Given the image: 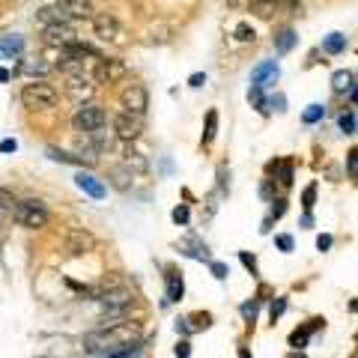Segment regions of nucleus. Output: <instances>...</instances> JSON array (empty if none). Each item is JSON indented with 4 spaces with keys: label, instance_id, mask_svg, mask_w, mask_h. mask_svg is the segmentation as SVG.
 <instances>
[{
    "label": "nucleus",
    "instance_id": "nucleus-1",
    "mask_svg": "<svg viewBox=\"0 0 358 358\" xmlns=\"http://www.w3.org/2000/svg\"><path fill=\"white\" fill-rule=\"evenodd\" d=\"M137 334H141V332H137V325L128 323V320L114 323V325H105V328H96V332H90L84 337V352L87 355H102V358H108V355L119 352V350H126L128 343H135Z\"/></svg>",
    "mask_w": 358,
    "mask_h": 358
},
{
    "label": "nucleus",
    "instance_id": "nucleus-2",
    "mask_svg": "<svg viewBox=\"0 0 358 358\" xmlns=\"http://www.w3.org/2000/svg\"><path fill=\"white\" fill-rule=\"evenodd\" d=\"M12 221L27 227V230H39L48 224V209L39 197H27V201H18L12 206Z\"/></svg>",
    "mask_w": 358,
    "mask_h": 358
},
{
    "label": "nucleus",
    "instance_id": "nucleus-3",
    "mask_svg": "<svg viewBox=\"0 0 358 358\" xmlns=\"http://www.w3.org/2000/svg\"><path fill=\"white\" fill-rule=\"evenodd\" d=\"M22 102L30 111H51L57 105V90L45 81H30L22 90Z\"/></svg>",
    "mask_w": 358,
    "mask_h": 358
},
{
    "label": "nucleus",
    "instance_id": "nucleus-4",
    "mask_svg": "<svg viewBox=\"0 0 358 358\" xmlns=\"http://www.w3.org/2000/svg\"><path fill=\"white\" fill-rule=\"evenodd\" d=\"M105 123H108L105 108L102 105H93V102L81 105L75 111V117H72V126L78 128V132H84V135H93V132H99V128H105Z\"/></svg>",
    "mask_w": 358,
    "mask_h": 358
},
{
    "label": "nucleus",
    "instance_id": "nucleus-5",
    "mask_svg": "<svg viewBox=\"0 0 358 358\" xmlns=\"http://www.w3.org/2000/svg\"><path fill=\"white\" fill-rule=\"evenodd\" d=\"M90 78H93L96 84H117L126 78V63L119 57H99Z\"/></svg>",
    "mask_w": 358,
    "mask_h": 358
},
{
    "label": "nucleus",
    "instance_id": "nucleus-6",
    "mask_svg": "<svg viewBox=\"0 0 358 358\" xmlns=\"http://www.w3.org/2000/svg\"><path fill=\"white\" fill-rule=\"evenodd\" d=\"M119 105H123V114H135L144 117L149 108V93L144 84H128L123 93H119Z\"/></svg>",
    "mask_w": 358,
    "mask_h": 358
},
{
    "label": "nucleus",
    "instance_id": "nucleus-7",
    "mask_svg": "<svg viewBox=\"0 0 358 358\" xmlns=\"http://www.w3.org/2000/svg\"><path fill=\"white\" fill-rule=\"evenodd\" d=\"M325 328V320L323 316H311L307 323H302V325H296L293 332H290V337H287V343H290V350L293 352H305V346L314 341V334L316 332H323Z\"/></svg>",
    "mask_w": 358,
    "mask_h": 358
},
{
    "label": "nucleus",
    "instance_id": "nucleus-8",
    "mask_svg": "<svg viewBox=\"0 0 358 358\" xmlns=\"http://www.w3.org/2000/svg\"><path fill=\"white\" fill-rule=\"evenodd\" d=\"M114 135L119 141H137L144 135V117H135V114H117L114 119Z\"/></svg>",
    "mask_w": 358,
    "mask_h": 358
},
{
    "label": "nucleus",
    "instance_id": "nucleus-9",
    "mask_svg": "<svg viewBox=\"0 0 358 358\" xmlns=\"http://www.w3.org/2000/svg\"><path fill=\"white\" fill-rule=\"evenodd\" d=\"M66 251L72 257H84L90 251H96V236L84 230V227H75V230H69V236H66Z\"/></svg>",
    "mask_w": 358,
    "mask_h": 358
},
{
    "label": "nucleus",
    "instance_id": "nucleus-10",
    "mask_svg": "<svg viewBox=\"0 0 358 358\" xmlns=\"http://www.w3.org/2000/svg\"><path fill=\"white\" fill-rule=\"evenodd\" d=\"M75 39H78V33L69 24H45V30H42V42L51 48H60V51H63L66 45H72Z\"/></svg>",
    "mask_w": 358,
    "mask_h": 358
},
{
    "label": "nucleus",
    "instance_id": "nucleus-11",
    "mask_svg": "<svg viewBox=\"0 0 358 358\" xmlns=\"http://www.w3.org/2000/svg\"><path fill=\"white\" fill-rule=\"evenodd\" d=\"M185 296V281L179 268H164V305H176Z\"/></svg>",
    "mask_w": 358,
    "mask_h": 358
},
{
    "label": "nucleus",
    "instance_id": "nucleus-12",
    "mask_svg": "<svg viewBox=\"0 0 358 358\" xmlns=\"http://www.w3.org/2000/svg\"><path fill=\"white\" fill-rule=\"evenodd\" d=\"M93 33L102 39V42H114L119 36V22L111 12H99V15H93Z\"/></svg>",
    "mask_w": 358,
    "mask_h": 358
},
{
    "label": "nucleus",
    "instance_id": "nucleus-13",
    "mask_svg": "<svg viewBox=\"0 0 358 358\" xmlns=\"http://www.w3.org/2000/svg\"><path fill=\"white\" fill-rule=\"evenodd\" d=\"M75 185L81 188L84 194L93 197V201H102V197H105V185L99 182V179L90 173V171H81V173H78V176H75Z\"/></svg>",
    "mask_w": 358,
    "mask_h": 358
},
{
    "label": "nucleus",
    "instance_id": "nucleus-14",
    "mask_svg": "<svg viewBox=\"0 0 358 358\" xmlns=\"http://www.w3.org/2000/svg\"><path fill=\"white\" fill-rule=\"evenodd\" d=\"M57 6L63 9L69 18H93V6H90V0H57Z\"/></svg>",
    "mask_w": 358,
    "mask_h": 358
},
{
    "label": "nucleus",
    "instance_id": "nucleus-15",
    "mask_svg": "<svg viewBox=\"0 0 358 358\" xmlns=\"http://www.w3.org/2000/svg\"><path fill=\"white\" fill-rule=\"evenodd\" d=\"M66 93L72 99H81L93 93V78L90 75H75V78H66Z\"/></svg>",
    "mask_w": 358,
    "mask_h": 358
},
{
    "label": "nucleus",
    "instance_id": "nucleus-16",
    "mask_svg": "<svg viewBox=\"0 0 358 358\" xmlns=\"http://www.w3.org/2000/svg\"><path fill=\"white\" fill-rule=\"evenodd\" d=\"M108 179H111V185L117 188V191H128V188H132V182H135V171H128L126 164H117V167H111Z\"/></svg>",
    "mask_w": 358,
    "mask_h": 358
},
{
    "label": "nucleus",
    "instance_id": "nucleus-17",
    "mask_svg": "<svg viewBox=\"0 0 358 358\" xmlns=\"http://www.w3.org/2000/svg\"><path fill=\"white\" fill-rule=\"evenodd\" d=\"M179 251H182L185 257H194V260H206L209 263V248L206 242H201L197 236H188L182 245H179Z\"/></svg>",
    "mask_w": 358,
    "mask_h": 358
},
{
    "label": "nucleus",
    "instance_id": "nucleus-18",
    "mask_svg": "<svg viewBox=\"0 0 358 358\" xmlns=\"http://www.w3.org/2000/svg\"><path fill=\"white\" fill-rule=\"evenodd\" d=\"M24 51V39L22 36H15V33H9L0 39V57H22Z\"/></svg>",
    "mask_w": 358,
    "mask_h": 358
},
{
    "label": "nucleus",
    "instance_id": "nucleus-19",
    "mask_svg": "<svg viewBox=\"0 0 358 358\" xmlns=\"http://www.w3.org/2000/svg\"><path fill=\"white\" fill-rule=\"evenodd\" d=\"M296 30L293 27H281L275 33V51L278 54H287V51H293V45H296Z\"/></svg>",
    "mask_w": 358,
    "mask_h": 358
},
{
    "label": "nucleus",
    "instance_id": "nucleus-20",
    "mask_svg": "<svg viewBox=\"0 0 358 358\" xmlns=\"http://www.w3.org/2000/svg\"><path fill=\"white\" fill-rule=\"evenodd\" d=\"M352 87H355V75L350 72V69H337V72L332 75V90L334 93H350Z\"/></svg>",
    "mask_w": 358,
    "mask_h": 358
},
{
    "label": "nucleus",
    "instance_id": "nucleus-21",
    "mask_svg": "<svg viewBox=\"0 0 358 358\" xmlns=\"http://www.w3.org/2000/svg\"><path fill=\"white\" fill-rule=\"evenodd\" d=\"M251 12L268 22L275 12H281V0H251Z\"/></svg>",
    "mask_w": 358,
    "mask_h": 358
},
{
    "label": "nucleus",
    "instance_id": "nucleus-22",
    "mask_svg": "<svg viewBox=\"0 0 358 358\" xmlns=\"http://www.w3.org/2000/svg\"><path fill=\"white\" fill-rule=\"evenodd\" d=\"M260 305H263V298H251V302H242L239 305V314H242V323L248 325V328H254V323H257V314H260Z\"/></svg>",
    "mask_w": 358,
    "mask_h": 358
},
{
    "label": "nucleus",
    "instance_id": "nucleus-23",
    "mask_svg": "<svg viewBox=\"0 0 358 358\" xmlns=\"http://www.w3.org/2000/svg\"><path fill=\"white\" fill-rule=\"evenodd\" d=\"M278 75H281V69H278L275 63H263V66H257L254 72H251V84L263 87L266 78H268V81H278Z\"/></svg>",
    "mask_w": 358,
    "mask_h": 358
},
{
    "label": "nucleus",
    "instance_id": "nucleus-24",
    "mask_svg": "<svg viewBox=\"0 0 358 358\" xmlns=\"http://www.w3.org/2000/svg\"><path fill=\"white\" fill-rule=\"evenodd\" d=\"M39 18H42L45 24H69V15H66L60 6H45V9H39Z\"/></svg>",
    "mask_w": 358,
    "mask_h": 358
},
{
    "label": "nucleus",
    "instance_id": "nucleus-25",
    "mask_svg": "<svg viewBox=\"0 0 358 358\" xmlns=\"http://www.w3.org/2000/svg\"><path fill=\"white\" fill-rule=\"evenodd\" d=\"M323 51L325 54H341V51H346V36L343 33H328L323 39Z\"/></svg>",
    "mask_w": 358,
    "mask_h": 358
},
{
    "label": "nucleus",
    "instance_id": "nucleus-26",
    "mask_svg": "<svg viewBox=\"0 0 358 358\" xmlns=\"http://www.w3.org/2000/svg\"><path fill=\"white\" fill-rule=\"evenodd\" d=\"M287 307H290V298H287V296H275V298H272V305H268V323L275 325V323L287 314Z\"/></svg>",
    "mask_w": 358,
    "mask_h": 358
},
{
    "label": "nucleus",
    "instance_id": "nucleus-27",
    "mask_svg": "<svg viewBox=\"0 0 358 358\" xmlns=\"http://www.w3.org/2000/svg\"><path fill=\"white\" fill-rule=\"evenodd\" d=\"M185 320H188V325H191V334H194V332H206V328L212 325V314H209V311H197L191 316H185Z\"/></svg>",
    "mask_w": 358,
    "mask_h": 358
},
{
    "label": "nucleus",
    "instance_id": "nucleus-28",
    "mask_svg": "<svg viewBox=\"0 0 358 358\" xmlns=\"http://www.w3.org/2000/svg\"><path fill=\"white\" fill-rule=\"evenodd\" d=\"M215 135H218V111L212 108V111L206 114V128H203V137H201L203 146L212 144V141H215Z\"/></svg>",
    "mask_w": 358,
    "mask_h": 358
},
{
    "label": "nucleus",
    "instance_id": "nucleus-29",
    "mask_svg": "<svg viewBox=\"0 0 358 358\" xmlns=\"http://www.w3.org/2000/svg\"><path fill=\"white\" fill-rule=\"evenodd\" d=\"M123 164L128 167V171H132V167H135V171H146V167H149L146 158H144L141 153H137V149H132V146L126 149V162H123Z\"/></svg>",
    "mask_w": 358,
    "mask_h": 358
},
{
    "label": "nucleus",
    "instance_id": "nucleus-30",
    "mask_svg": "<svg viewBox=\"0 0 358 358\" xmlns=\"http://www.w3.org/2000/svg\"><path fill=\"white\" fill-rule=\"evenodd\" d=\"M48 158H54V162H60V164H84L81 155L63 153V149H57V146H48Z\"/></svg>",
    "mask_w": 358,
    "mask_h": 358
},
{
    "label": "nucleus",
    "instance_id": "nucleus-31",
    "mask_svg": "<svg viewBox=\"0 0 358 358\" xmlns=\"http://www.w3.org/2000/svg\"><path fill=\"white\" fill-rule=\"evenodd\" d=\"M248 99H251L254 108H257L260 114H268V102H266V96H263V87L251 84V90H248Z\"/></svg>",
    "mask_w": 358,
    "mask_h": 358
},
{
    "label": "nucleus",
    "instance_id": "nucleus-32",
    "mask_svg": "<svg viewBox=\"0 0 358 358\" xmlns=\"http://www.w3.org/2000/svg\"><path fill=\"white\" fill-rule=\"evenodd\" d=\"M233 36L239 39V42H254V39H257V30L248 24V22H239L236 30H233Z\"/></svg>",
    "mask_w": 358,
    "mask_h": 358
},
{
    "label": "nucleus",
    "instance_id": "nucleus-33",
    "mask_svg": "<svg viewBox=\"0 0 358 358\" xmlns=\"http://www.w3.org/2000/svg\"><path fill=\"white\" fill-rule=\"evenodd\" d=\"M287 209H290V201L287 197H278V201H272V209H268V221H278V218H284L287 215Z\"/></svg>",
    "mask_w": 358,
    "mask_h": 358
},
{
    "label": "nucleus",
    "instance_id": "nucleus-34",
    "mask_svg": "<svg viewBox=\"0 0 358 358\" xmlns=\"http://www.w3.org/2000/svg\"><path fill=\"white\" fill-rule=\"evenodd\" d=\"M275 173H278V182H281L284 188H290V185H293V162H281Z\"/></svg>",
    "mask_w": 358,
    "mask_h": 358
},
{
    "label": "nucleus",
    "instance_id": "nucleus-35",
    "mask_svg": "<svg viewBox=\"0 0 358 358\" xmlns=\"http://www.w3.org/2000/svg\"><path fill=\"white\" fill-rule=\"evenodd\" d=\"M325 117V108L323 105H307V111L302 114V119L307 126H314V123H320V119Z\"/></svg>",
    "mask_w": 358,
    "mask_h": 358
},
{
    "label": "nucleus",
    "instance_id": "nucleus-36",
    "mask_svg": "<svg viewBox=\"0 0 358 358\" xmlns=\"http://www.w3.org/2000/svg\"><path fill=\"white\" fill-rule=\"evenodd\" d=\"M209 272H212V278H218V281H227V278H230V266L221 260H209Z\"/></svg>",
    "mask_w": 358,
    "mask_h": 358
},
{
    "label": "nucleus",
    "instance_id": "nucleus-37",
    "mask_svg": "<svg viewBox=\"0 0 358 358\" xmlns=\"http://www.w3.org/2000/svg\"><path fill=\"white\" fill-rule=\"evenodd\" d=\"M171 218H173V224L185 227V224H188V218H191V209H188V203H179L173 212H171Z\"/></svg>",
    "mask_w": 358,
    "mask_h": 358
},
{
    "label": "nucleus",
    "instance_id": "nucleus-38",
    "mask_svg": "<svg viewBox=\"0 0 358 358\" xmlns=\"http://www.w3.org/2000/svg\"><path fill=\"white\" fill-rule=\"evenodd\" d=\"M239 263H242V266H245V268H248V272H251L254 278L260 275V266H257V257H254V254H248V251H239Z\"/></svg>",
    "mask_w": 358,
    "mask_h": 358
},
{
    "label": "nucleus",
    "instance_id": "nucleus-39",
    "mask_svg": "<svg viewBox=\"0 0 358 358\" xmlns=\"http://www.w3.org/2000/svg\"><path fill=\"white\" fill-rule=\"evenodd\" d=\"M337 126H341V132H346V135H355V114H352V111L341 114V117H337Z\"/></svg>",
    "mask_w": 358,
    "mask_h": 358
},
{
    "label": "nucleus",
    "instance_id": "nucleus-40",
    "mask_svg": "<svg viewBox=\"0 0 358 358\" xmlns=\"http://www.w3.org/2000/svg\"><path fill=\"white\" fill-rule=\"evenodd\" d=\"M314 203H316V182H311L302 191V206H305V212H311L314 209Z\"/></svg>",
    "mask_w": 358,
    "mask_h": 358
},
{
    "label": "nucleus",
    "instance_id": "nucleus-41",
    "mask_svg": "<svg viewBox=\"0 0 358 358\" xmlns=\"http://www.w3.org/2000/svg\"><path fill=\"white\" fill-rule=\"evenodd\" d=\"M275 245H278V251H284V254H290L296 242H293V236L290 233H281V236H275Z\"/></svg>",
    "mask_w": 358,
    "mask_h": 358
},
{
    "label": "nucleus",
    "instance_id": "nucleus-42",
    "mask_svg": "<svg viewBox=\"0 0 358 358\" xmlns=\"http://www.w3.org/2000/svg\"><path fill=\"white\" fill-rule=\"evenodd\" d=\"M346 173H350V179L358 176V149H350V153H346Z\"/></svg>",
    "mask_w": 358,
    "mask_h": 358
},
{
    "label": "nucleus",
    "instance_id": "nucleus-43",
    "mask_svg": "<svg viewBox=\"0 0 358 358\" xmlns=\"http://www.w3.org/2000/svg\"><path fill=\"white\" fill-rule=\"evenodd\" d=\"M12 206H15V201H12V194H9V191H6V188H0V215L12 212Z\"/></svg>",
    "mask_w": 358,
    "mask_h": 358
},
{
    "label": "nucleus",
    "instance_id": "nucleus-44",
    "mask_svg": "<svg viewBox=\"0 0 358 358\" xmlns=\"http://www.w3.org/2000/svg\"><path fill=\"white\" fill-rule=\"evenodd\" d=\"M281 9H287V12H290V15H305L302 0H281Z\"/></svg>",
    "mask_w": 358,
    "mask_h": 358
},
{
    "label": "nucleus",
    "instance_id": "nucleus-45",
    "mask_svg": "<svg viewBox=\"0 0 358 358\" xmlns=\"http://www.w3.org/2000/svg\"><path fill=\"white\" fill-rule=\"evenodd\" d=\"M227 188H230V171H227V167L221 164V167H218V191H227Z\"/></svg>",
    "mask_w": 358,
    "mask_h": 358
},
{
    "label": "nucleus",
    "instance_id": "nucleus-46",
    "mask_svg": "<svg viewBox=\"0 0 358 358\" xmlns=\"http://www.w3.org/2000/svg\"><path fill=\"white\" fill-rule=\"evenodd\" d=\"M173 328H176V334H182V337H185V341L191 337V325H188L185 316H176V320H173Z\"/></svg>",
    "mask_w": 358,
    "mask_h": 358
},
{
    "label": "nucleus",
    "instance_id": "nucleus-47",
    "mask_svg": "<svg viewBox=\"0 0 358 358\" xmlns=\"http://www.w3.org/2000/svg\"><path fill=\"white\" fill-rule=\"evenodd\" d=\"M173 355L176 358H191V341H185V337H182V341L173 346Z\"/></svg>",
    "mask_w": 358,
    "mask_h": 358
},
{
    "label": "nucleus",
    "instance_id": "nucleus-48",
    "mask_svg": "<svg viewBox=\"0 0 358 358\" xmlns=\"http://www.w3.org/2000/svg\"><path fill=\"white\" fill-rule=\"evenodd\" d=\"M272 182H275V179H263V185H260V197H263V201H268V203H272L275 201V191H272Z\"/></svg>",
    "mask_w": 358,
    "mask_h": 358
},
{
    "label": "nucleus",
    "instance_id": "nucleus-49",
    "mask_svg": "<svg viewBox=\"0 0 358 358\" xmlns=\"http://www.w3.org/2000/svg\"><path fill=\"white\" fill-rule=\"evenodd\" d=\"M22 69H24V72H30V75H45V72H48L45 63H24Z\"/></svg>",
    "mask_w": 358,
    "mask_h": 358
},
{
    "label": "nucleus",
    "instance_id": "nucleus-50",
    "mask_svg": "<svg viewBox=\"0 0 358 358\" xmlns=\"http://www.w3.org/2000/svg\"><path fill=\"white\" fill-rule=\"evenodd\" d=\"M334 245V239L328 236V233H323V236H316V251H328V248Z\"/></svg>",
    "mask_w": 358,
    "mask_h": 358
},
{
    "label": "nucleus",
    "instance_id": "nucleus-51",
    "mask_svg": "<svg viewBox=\"0 0 358 358\" xmlns=\"http://www.w3.org/2000/svg\"><path fill=\"white\" fill-rule=\"evenodd\" d=\"M188 84H191V87H203L206 84V75L203 72H194L191 78H188Z\"/></svg>",
    "mask_w": 358,
    "mask_h": 358
},
{
    "label": "nucleus",
    "instance_id": "nucleus-52",
    "mask_svg": "<svg viewBox=\"0 0 358 358\" xmlns=\"http://www.w3.org/2000/svg\"><path fill=\"white\" fill-rule=\"evenodd\" d=\"M268 105H272L275 111H287V108H284V105H287V99H284V96H275V99H272V102H268Z\"/></svg>",
    "mask_w": 358,
    "mask_h": 358
},
{
    "label": "nucleus",
    "instance_id": "nucleus-53",
    "mask_svg": "<svg viewBox=\"0 0 358 358\" xmlns=\"http://www.w3.org/2000/svg\"><path fill=\"white\" fill-rule=\"evenodd\" d=\"M298 224H302L305 230H311V227H314V215H311V212H305V215H302V221H298Z\"/></svg>",
    "mask_w": 358,
    "mask_h": 358
},
{
    "label": "nucleus",
    "instance_id": "nucleus-54",
    "mask_svg": "<svg viewBox=\"0 0 358 358\" xmlns=\"http://www.w3.org/2000/svg\"><path fill=\"white\" fill-rule=\"evenodd\" d=\"M15 149H18L15 141H3V144H0V153H15Z\"/></svg>",
    "mask_w": 358,
    "mask_h": 358
},
{
    "label": "nucleus",
    "instance_id": "nucleus-55",
    "mask_svg": "<svg viewBox=\"0 0 358 358\" xmlns=\"http://www.w3.org/2000/svg\"><path fill=\"white\" fill-rule=\"evenodd\" d=\"M236 358H254L251 346H239V350H236Z\"/></svg>",
    "mask_w": 358,
    "mask_h": 358
},
{
    "label": "nucleus",
    "instance_id": "nucleus-56",
    "mask_svg": "<svg viewBox=\"0 0 358 358\" xmlns=\"http://www.w3.org/2000/svg\"><path fill=\"white\" fill-rule=\"evenodd\" d=\"M287 358H307V355H305V352H293V350H290V352H287Z\"/></svg>",
    "mask_w": 358,
    "mask_h": 358
},
{
    "label": "nucleus",
    "instance_id": "nucleus-57",
    "mask_svg": "<svg viewBox=\"0 0 358 358\" xmlns=\"http://www.w3.org/2000/svg\"><path fill=\"white\" fill-rule=\"evenodd\" d=\"M9 78H12V75H9L6 69H0V81H9Z\"/></svg>",
    "mask_w": 358,
    "mask_h": 358
}]
</instances>
